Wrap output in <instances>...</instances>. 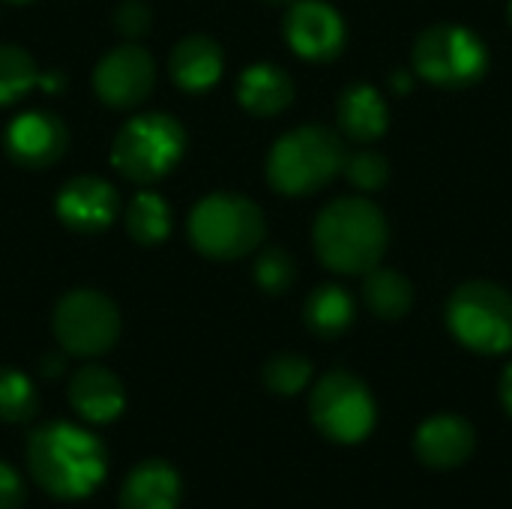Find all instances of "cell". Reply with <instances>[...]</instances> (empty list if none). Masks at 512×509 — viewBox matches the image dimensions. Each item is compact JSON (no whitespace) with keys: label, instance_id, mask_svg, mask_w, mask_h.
Instances as JSON below:
<instances>
[{"label":"cell","instance_id":"1","mask_svg":"<svg viewBox=\"0 0 512 509\" xmlns=\"http://www.w3.org/2000/svg\"><path fill=\"white\" fill-rule=\"evenodd\" d=\"M24 462L33 483L57 501L87 498L108 471L102 441L66 420L36 426L27 438Z\"/></svg>","mask_w":512,"mask_h":509},{"label":"cell","instance_id":"2","mask_svg":"<svg viewBox=\"0 0 512 509\" xmlns=\"http://www.w3.org/2000/svg\"><path fill=\"white\" fill-rule=\"evenodd\" d=\"M387 249V219L366 198H336L318 213L315 252L333 273L366 276Z\"/></svg>","mask_w":512,"mask_h":509},{"label":"cell","instance_id":"3","mask_svg":"<svg viewBox=\"0 0 512 509\" xmlns=\"http://www.w3.org/2000/svg\"><path fill=\"white\" fill-rule=\"evenodd\" d=\"M345 165L342 141L324 126H300L282 135L267 156V180L282 195H309L327 186Z\"/></svg>","mask_w":512,"mask_h":509},{"label":"cell","instance_id":"4","mask_svg":"<svg viewBox=\"0 0 512 509\" xmlns=\"http://www.w3.org/2000/svg\"><path fill=\"white\" fill-rule=\"evenodd\" d=\"M264 213L255 201L237 192H213L189 213L192 246L216 261H234L249 255L264 240Z\"/></svg>","mask_w":512,"mask_h":509},{"label":"cell","instance_id":"5","mask_svg":"<svg viewBox=\"0 0 512 509\" xmlns=\"http://www.w3.org/2000/svg\"><path fill=\"white\" fill-rule=\"evenodd\" d=\"M450 333L474 354L512 351V297L495 282H465L447 303Z\"/></svg>","mask_w":512,"mask_h":509},{"label":"cell","instance_id":"6","mask_svg":"<svg viewBox=\"0 0 512 509\" xmlns=\"http://www.w3.org/2000/svg\"><path fill=\"white\" fill-rule=\"evenodd\" d=\"M186 150V132L171 114H138L120 126L111 144L114 168L132 183H153L165 177Z\"/></svg>","mask_w":512,"mask_h":509},{"label":"cell","instance_id":"7","mask_svg":"<svg viewBox=\"0 0 512 509\" xmlns=\"http://www.w3.org/2000/svg\"><path fill=\"white\" fill-rule=\"evenodd\" d=\"M309 417L315 429L333 444H360L372 435L378 405L369 387L351 372H327L309 399Z\"/></svg>","mask_w":512,"mask_h":509},{"label":"cell","instance_id":"8","mask_svg":"<svg viewBox=\"0 0 512 509\" xmlns=\"http://www.w3.org/2000/svg\"><path fill=\"white\" fill-rule=\"evenodd\" d=\"M417 72L438 87H468L486 66L489 54L477 33L462 24H435L420 33L414 45Z\"/></svg>","mask_w":512,"mask_h":509},{"label":"cell","instance_id":"9","mask_svg":"<svg viewBox=\"0 0 512 509\" xmlns=\"http://www.w3.org/2000/svg\"><path fill=\"white\" fill-rule=\"evenodd\" d=\"M54 336L72 357H99L120 336V312L93 288L69 291L54 309Z\"/></svg>","mask_w":512,"mask_h":509},{"label":"cell","instance_id":"10","mask_svg":"<svg viewBox=\"0 0 512 509\" xmlns=\"http://www.w3.org/2000/svg\"><path fill=\"white\" fill-rule=\"evenodd\" d=\"M156 84V63L138 45H120L108 51L93 69V90L108 108L141 105Z\"/></svg>","mask_w":512,"mask_h":509},{"label":"cell","instance_id":"11","mask_svg":"<svg viewBox=\"0 0 512 509\" xmlns=\"http://www.w3.org/2000/svg\"><path fill=\"white\" fill-rule=\"evenodd\" d=\"M3 144L15 165L36 171L54 165L66 153L69 132L66 123L51 111H24L9 123Z\"/></svg>","mask_w":512,"mask_h":509},{"label":"cell","instance_id":"12","mask_svg":"<svg viewBox=\"0 0 512 509\" xmlns=\"http://www.w3.org/2000/svg\"><path fill=\"white\" fill-rule=\"evenodd\" d=\"M285 39L306 60H333L345 45V24L330 3L297 0L285 15Z\"/></svg>","mask_w":512,"mask_h":509},{"label":"cell","instance_id":"13","mask_svg":"<svg viewBox=\"0 0 512 509\" xmlns=\"http://www.w3.org/2000/svg\"><path fill=\"white\" fill-rule=\"evenodd\" d=\"M57 216L66 228L78 234H96L105 231L120 210L117 189L102 177H72L57 192Z\"/></svg>","mask_w":512,"mask_h":509},{"label":"cell","instance_id":"14","mask_svg":"<svg viewBox=\"0 0 512 509\" xmlns=\"http://www.w3.org/2000/svg\"><path fill=\"white\" fill-rule=\"evenodd\" d=\"M477 432L459 414H435L414 432V456L432 471H453L474 456Z\"/></svg>","mask_w":512,"mask_h":509},{"label":"cell","instance_id":"15","mask_svg":"<svg viewBox=\"0 0 512 509\" xmlns=\"http://www.w3.org/2000/svg\"><path fill=\"white\" fill-rule=\"evenodd\" d=\"M69 405L81 420L105 426L120 417L126 393L114 372L102 366H81L69 381Z\"/></svg>","mask_w":512,"mask_h":509},{"label":"cell","instance_id":"16","mask_svg":"<svg viewBox=\"0 0 512 509\" xmlns=\"http://www.w3.org/2000/svg\"><path fill=\"white\" fill-rule=\"evenodd\" d=\"M117 504L120 509H177L180 477L168 462H141L126 474Z\"/></svg>","mask_w":512,"mask_h":509},{"label":"cell","instance_id":"17","mask_svg":"<svg viewBox=\"0 0 512 509\" xmlns=\"http://www.w3.org/2000/svg\"><path fill=\"white\" fill-rule=\"evenodd\" d=\"M168 69L177 87L186 93H204L222 75V48L210 36H186L174 45Z\"/></svg>","mask_w":512,"mask_h":509},{"label":"cell","instance_id":"18","mask_svg":"<svg viewBox=\"0 0 512 509\" xmlns=\"http://www.w3.org/2000/svg\"><path fill=\"white\" fill-rule=\"evenodd\" d=\"M237 99L246 111H252L258 117H273L291 105L294 84L285 69H279L273 63H255L240 75Z\"/></svg>","mask_w":512,"mask_h":509},{"label":"cell","instance_id":"19","mask_svg":"<svg viewBox=\"0 0 512 509\" xmlns=\"http://www.w3.org/2000/svg\"><path fill=\"white\" fill-rule=\"evenodd\" d=\"M339 126L354 141H375L387 129V102L369 84H354L339 99Z\"/></svg>","mask_w":512,"mask_h":509},{"label":"cell","instance_id":"20","mask_svg":"<svg viewBox=\"0 0 512 509\" xmlns=\"http://www.w3.org/2000/svg\"><path fill=\"white\" fill-rule=\"evenodd\" d=\"M306 327L321 339H336L354 324V300L339 285H321L309 294L303 309Z\"/></svg>","mask_w":512,"mask_h":509},{"label":"cell","instance_id":"21","mask_svg":"<svg viewBox=\"0 0 512 509\" xmlns=\"http://www.w3.org/2000/svg\"><path fill=\"white\" fill-rule=\"evenodd\" d=\"M363 300L378 318L399 321L408 315L414 303V288L402 273L387 267H372L363 279Z\"/></svg>","mask_w":512,"mask_h":509},{"label":"cell","instance_id":"22","mask_svg":"<svg viewBox=\"0 0 512 509\" xmlns=\"http://www.w3.org/2000/svg\"><path fill=\"white\" fill-rule=\"evenodd\" d=\"M126 231L141 246H159L171 231V207L156 192H141L126 207Z\"/></svg>","mask_w":512,"mask_h":509},{"label":"cell","instance_id":"23","mask_svg":"<svg viewBox=\"0 0 512 509\" xmlns=\"http://www.w3.org/2000/svg\"><path fill=\"white\" fill-rule=\"evenodd\" d=\"M39 411V396L30 378L18 369H0V423H30Z\"/></svg>","mask_w":512,"mask_h":509},{"label":"cell","instance_id":"24","mask_svg":"<svg viewBox=\"0 0 512 509\" xmlns=\"http://www.w3.org/2000/svg\"><path fill=\"white\" fill-rule=\"evenodd\" d=\"M33 84H39L36 60L18 45H0V105L15 102Z\"/></svg>","mask_w":512,"mask_h":509},{"label":"cell","instance_id":"25","mask_svg":"<svg viewBox=\"0 0 512 509\" xmlns=\"http://www.w3.org/2000/svg\"><path fill=\"white\" fill-rule=\"evenodd\" d=\"M312 381V363L300 354H276L264 366V384L276 396H297Z\"/></svg>","mask_w":512,"mask_h":509},{"label":"cell","instance_id":"26","mask_svg":"<svg viewBox=\"0 0 512 509\" xmlns=\"http://www.w3.org/2000/svg\"><path fill=\"white\" fill-rule=\"evenodd\" d=\"M255 282L267 294L288 291L291 282H294V258L285 249H279V246L264 249L258 255V261H255Z\"/></svg>","mask_w":512,"mask_h":509},{"label":"cell","instance_id":"27","mask_svg":"<svg viewBox=\"0 0 512 509\" xmlns=\"http://www.w3.org/2000/svg\"><path fill=\"white\" fill-rule=\"evenodd\" d=\"M342 171L348 174V180H351L357 189H366V192L381 189V186L387 183V177H390L387 159H384L381 153H375V150H360V153L345 156Z\"/></svg>","mask_w":512,"mask_h":509},{"label":"cell","instance_id":"28","mask_svg":"<svg viewBox=\"0 0 512 509\" xmlns=\"http://www.w3.org/2000/svg\"><path fill=\"white\" fill-rule=\"evenodd\" d=\"M114 24L129 39L144 36L150 30V6L144 0H123L114 12Z\"/></svg>","mask_w":512,"mask_h":509},{"label":"cell","instance_id":"29","mask_svg":"<svg viewBox=\"0 0 512 509\" xmlns=\"http://www.w3.org/2000/svg\"><path fill=\"white\" fill-rule=\"evenodd\" d=\"M21 507H24V483L12 465L0 462V509Z\"/></svg>","mask_w":512,"mask_h":509},{"label":"cell","instance_id":"30","mask_svg":"<svg viewBox=\"0 0 512 509\" xmlns=\"http://www.w3.org/2000/svg\"><path fill=\"white\" fill-rule=\"evenodd\" d=\"M501 402H504L507 414L512 417V363L504 369V375H501Z\"/></svg>","mask_w":512,"mask_h":509},{"label":"cell","instance_id":"31","mask_svg":"<svg viewBox=\"0 0 512 509\" xmlns=\"http://www.w3.org/2000/svg\"><path fill=\"white\" fill-rule=\"evenodd\" d=\"M42 375H48V378H57L60 372H63V357H57V354H48V357H42Z\"/></svg>","mask_w":512,"mask_h":509},{"label":"cell","instance_id":"32","mask_svg":"<svg viewBox=\"0 0 512 509\" xmlns=\"http://www.w3.org/2000/svg\"><path fill=\"white\" fill-rule=\"evenodd\" d=\"M3 3H12V6H24V3H33V0H3Z\"/></svg>","mask_w":512,"mask_h":509},{"label":"cell","instance_id":"33","mask_svg":"<svg viewBox=\"0 0 512 509\" xmlns=\"http://www.w3.org/2000/svg\"><path fill=\"white\" fill-rule=\"evenodd\" d=\"M270 3H291V0H270Z\"/></svg>","mask_w":512,"mask_h":509},{"label":"cell","instance_id":"34","mask_svg":"<svg viewBox=\"0 0 512 509\" xmlns=\"http://www.w3.org/2000/svg\"><path fill=\"white\" fill-rule=\"evenodd\" d=\"M510 18H512V6H510Z\"/></svg>","mask_w":512,"mask_h":509}]
</instances>
